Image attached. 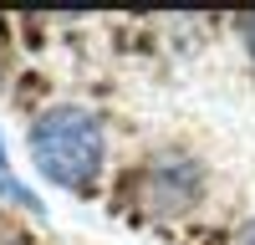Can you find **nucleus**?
Wrapping results in <instances>:
<instances>
[{"instance_id": "4", "label": "nucleus", "mask_w": 255, "mask_h": 245, "mask_svg": "<svg viewBox=\"0 0 255 245\" xmlns=\"http://www.w3.org/2000/svg\"><path fill=\"white\" fill-rule=\"evenodd\" d=\"M245 41H250V51H255V15L245 20Z\"/></svg>"}, {"instance_id": "3", "label": "nucleus", "mask_w": 255, "mask_h": 245, "mask_svg": "<svg viewBox=\"0 0 255 245\" xmlns=\"http://www.w3.org/2000/svg\"><path fill=\"white\" fill-rule=\"evenodd\" d=\"M0 184H5V194H15L20 204H36L26 189H20V184H10V158H5V143H0Z\"/></svg>"}, {"instance_id": "1", "label": "nucleus", "mask_w": 255, "mask_h": 245, "mask_svg": "<svg viewBox=\"0 0 255 245\" xmlns=\"http://www.w3.org/2000/svg\"><path fill=\"white\" fill-rule=\"evenodd\" d=\"M26 143H31L36 169L46 174L51 184H61V189H82V184H92L97 169H102V153H108V143H102V122L87 108H72V102L46 108V113L31 122V138Z\"/></svg>"}, {"instance_id": "2", "label": "nucleus", "mask_w": 255, "mask_h": 245, "mask_svg": "<svg viewBox=\"0 0 255 245\" xmlns=\"http://www.w3.org/2000/svg\"><path fill=\"white\" fill-rule=\"evenodd\" d=\"M199 199V169L189 158H153L143 169V204L153 215H179Z\"/></svg>"}]
</instances>
